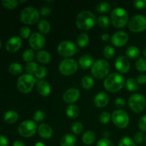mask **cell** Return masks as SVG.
I'll list each match as a JSON object with an SVG mask.
<instances>
[{"label": "cell", "instance_id": "6da1fadb", "mask_svg": "<svg viewBox=\"0 0 146 146\" xmlns=\"http://www.w3.org/2000/svg\"><path fill=\"white\" fill-rule=\"evenodd\" d=\"M125 84V78L119 73H112L109 74L104 82L105 89L111 93H116L121 91Z\"/></svg>", "mask_w": 146, "mask_h": 146}, {"label": "cell", "instance_id": "7a4b0ae2", "mask_svg": "<svg viewBox=\"0 0 146 146\" xmlns=\"http://www.w3.org/2000/svg\"><path fill=\"white\" fill-rule=\"evenodd\" d=\"M97 23V18L95 14L88 10L81 11L76 19V24L81 31H88L92 29Z\"/></svg>", "mask_w": 146, "mask_h": 146}, {"label": "cell", "instance_id": "3957f363", "mask_svg": "<svg viewBox=\"0 0 146 146\" xmlns=\"http://www.w3.org/2000/svg\"><path fill=\"white\" fill-rule=\"evenodd\" d=\"M111 21L115 28H123L128 23V14L121 7H116L111 14Z\"/></svg>", "mask_w": 146, "mask_h": 146}, {"label": "cell", "instance_id": "277c9868", "mask_svg": "<svg viewBox=\"0 0 146 146\" xmlns=\"http://www.w3.org/2000/svg\"><path fill=\"white\" fill-rule=\"evenodd\" d=\"M110 64L105 59H98L91 66V74L97 79H102L108 76Z\"/></svg>", "mask_w": 146, "mask_h": 146}, {"label": "cell", "instance_id": "5b68a950", "mask_svg": "<svg viewBox=\"0 0 146 146\" xmlns=\"http://www.w3.org/2000/svg\"><path fill=\"white\" fill-rule=\"evenodd\" d=\"M36 80L34 76L29 74L21 75L17 81V88L22 94H28L34 88Z\"/></svg>", "mask_w": 146, "mask_h": 146}, {"label": "cell", "instance_id": "8992f818", "mask_svg": "<svg viewBox=\"0 0 146 146\" xmlns=\"http://www.w3.org/2000/svg\"><path fill=\"white\" fill-rule=\"evenodd\" d=\"M128 106L133 112L140 113L144 111L146 106L145 97L141 94H133L128 98Z\"/></svg>", "mask_w": 146, "mask_h": 146}, {"label": "cell", "instance_id": "52a82bcc", "mask_svg": "<svg viewBox=\"0 0 146 146\" xmlns=\"http://www.w3.org/2000/svg\"><path fill=\"white\" fill-rule=\"evenodd\" d=\"M39 12L32 7H26L20 14V19L25 24H34L39 19Z\"/></svg>", "mask_w": 146, "mask_h": 146}, {"label": "cell", "instance_id": "ba28073f", "mask_svg": "<svg viewBox=\"0 0 146 146\" xmlns=\"http://www.w3.org/2000/svg\"><path fill=\"white\" fill-rule=\"evenodd\" d=\"M128 29L135 33L143 32L146 29V17L141 14L133 16L128 21Z\"/></svg>", "mask_w": 146, "mask_h": 146}, {"label": "cell", "instance_id": "9c48e42d", "mask_svg": "<svg viewBox=\"0 0 146 146\" xmlns=\"http://www.w3.org/2000/svg\"><path fill=\"white\" fill-rule=\"evenodd\" d=\"M78 68V64L73 58H65L62 60L58 66L59 72L63 76H68L76 72Z\"/></svg>", "mask_w": 146, "mask_h": 146}, {"label": "cell", "instance_id": "30bf717a", "mask_svg": "<svg viewBox=\"0 0 146 146\" xmlns=\"http://www.w3.org/2000/svg\"><path fill=\"white\" fill-rule=\"evenodd\" d=\"M111 120L114 125L121 129L125 128L129 124V115L125 111L121 109L115 110L111 114Z\"/></svg>", "mask_w": 146, "mask_h": 146}, {"label": "cell", "instance_id": "8fae6325", "mask_svg": "<svg viewBox=\"0 0 146 146\" xmlns=\"http://www.w3.org/2000/svg\"><path fill=\"white\" fill-rule=\"evenodd\" d=\"M78 51V48L74 42L70 41H63L57 47V52L61 56L68 58L75 55Z\"/></svg>", "mask_w": 146, "mask_h": 146}, {"label": "cell", "instance_id": "7c38bea8", "mask_svg": "<svg viewBox=\"0 0 146 146\" xmlns=\"http://www.w3.org/2000/svg\"><path fill=\"white\" fill-rule=\"evenodd\" d=\"M37 125L34 121L26 120L23 121L18 128V132L24 138H31L36 133Z\"/></svg>", "mask_w": 146, "mask_h": 146}, {"label": "cell", "instance_id": "4fadbf2b", "mask_svg": "<svg viewBox=\"0 0 146 146\" xmlns=\"http://www.w3.org/2000/svg\"><path fill=\"white\" fill-rule=\"evenodd\" d=\"M129 36L128 33L124 31H117L111 38V44L116 47H123L128 43Z\"/></svg>", "mask_w": 146, "mask_h": 146}, {"label": "cell", "instance_id": "5bb4252c", "mask_svg": "<svg viewBox=\"0 0 146 146\" xmlns=\"http://www.w3.org/2000/svg\"><path fill=\"white\" fill-rule=\"evenodd\" d=\"M29 45L33 50H40L46 44L45 37L43 34L38 32H34L29 37Z\"/></svg>", "mask_w": 146, "mask_h": 146}, {"label": "cell", "instance_id": "9a60e30c", "mask_svg": "<svg viewBox=\"0 0 146 146\" xmlns=\"http://www.w3.org/2000/svg\"><path fill=\"white\" fill-rule=\"evenodd\" d=\"M115 67L119 74H125L131 69V63L125 56H118L115 61Z\"/></svg>", "mask_w": 146, "mask_h": 146}, {"label": "cell", "instance_id": "2e32d148", "mask_svg": "<svg viewBox=\"0 0 146 146\" xmlns=\"http://www.w3.org/2000/svg\"><path fill=\"white\" fill-rule=\"evenodd\" d=\"M80 91L78 88H71L65 91V92L63 94V100L65 103L68 104H72L73 103H75L79 99Z\"/></svg>", "mask_w": 146, "mask_h": 146}, {"label": "cell", "instance_id": "e0dca14e", "mask_svg": "<svg viewBox=\"0 0 146 146\" xmlns=\"http://www.w3.org/2000/svg\"><path fill=\"white\" fill-rule=\"evenodd\" d=\"M22 45V40L19 36H13L7 41L6 49L10 53L17 52Z\"/></svg>", "mask_w": 146, "mask_h": 146}, {"label": "cell", "instance_id": "ac0fdd59", "mask_svg": "<svg viewBox=\"0 0 146 146\" xmlns=\"http://www.w3.org/2000/svg\"><path fill=\"white\" fill-rule=\"evenodd\" d=\"M109 103V96L105 92H100L95 96L94 104L97 108H104Z\"/></svg>", "mask_w": 146, "mask_h": 146}, {"label": "cell", "instance_id": "d6986e66", "mask_svg": "<svg viewBox=\"0 0 146 146\" xmlns=\"http://www.w3.org/2000/svg\"><path fill=\"white\" fill-rule=\"evenodd\" d=\"M36 89L38 94L44 97L48 96L51 91L49 84L44 80H38L36 81Z\"/></svg>", "mask_w": 146, "mask_h": 146}, {"label": "cell", "instance_id": "ffe728a7", "mask_svg": "<svg viewBox=\"0 0 146 146\" xmlns=\"http://www.w3.org/2000/svg\"><path fill=\"white\" fill-rule=\"evenodd\" d=\"M37 131L40 136L44 139H50L53 135V129L48 124L42 123L38 127Z\"/></svg>", "mask_w": 146, "mask_h": 146}, {"label": "cell", "instance_id": "44dd1931", "mask_svg": "<svg viewBox=\"0 0 146 146\" xmlns=\"http://www.w3.org/2000/svg\"><path fill=\"white\" fill-rule=\"evenodd\" d=\"M94 63V58L91 55L85 54L80 57L78 64L81 66V68H84V69H88L90 67L92 66Z\"/></svg>", "mask_w": 146, "mask_h": 146}, {"label": "cell", "instance_id": "7402d4cb", "mask_svg": "<svg viewBox=\"0 0 146 146\" xmlns=\"http://www.w3.org/2000/svg\"><path fill=\"white\" fill-rule=\"evenodd\" d=\"M36 58L38 62L43 64H47L51 61V54L46 50H41V51H38Z\"/></svg>", "mask_w": 146, "mask_h": 146}, {"label": "cell", "instance_id": "603a6c76", "mask_svg": "<svg viewBox=\"0 0 146 146\" xmlns=\"http://www.w3.org/2000/svg\"><path fill=\"white\" fill-rule=\"evenodd\" d=\"M76 143V138L74 134L68 133L62 137L60 141L61 146H75Z\"/></svg>", "mask_w": 146, "mask_h": 146}, {"label": "cell", "instance_id": "cb8c5ba5", "mask_svg": "<svg viewBox=\"0 0 146 146\" xmlns=\"http://www.w3.org/2000/svg\"><path fill=\"white\" fill-rule=\"evenodd\" d=\"M125 55L130 59H136L139 58L141 55V51L139 48L135 46H131L125 51Z\"/></svg>", "mask_w": 146, "mask_h": 146}, {"label": "cell", "instance_id": "d4e9b609", "mask_svg": "<svg viewBox=\"0 0 146 146\" xmlns=\"http://www.w3.org/2000/svg\"><path fill=\"white\" fill-rule=\"evenodd\" d=\"M19 119V115L17 112L14 111H8L5 113L4 115V120L7 123H15Z\"/></svg>", "mask_w": 146, "mask_h": 146}, {"label": "cell", "instance_id": "484cf974", "mask_svg": "<svg viewBox=\"0 0 146 146\" xmlns=\"http://www.w3.org/2000/svg\"><path fill=\"white\" fill-rule=\"evenodd\" d=\"M96 135L92 131H87L84 133L82 137L83 143L86 145H92L96 141Z\"/></svg>", "mask_w": 146, "mask_h": 146}, {"label": "cell", "instance_id": "4316f807", "mask_svg": "<svg viewBox=\"0 0 146 146\" xmlns=\"http://www.w3.org/2000/svg\"><path fill=\"white\" fill-rule=\"evenodd\" d=\"M66 113L67 116L69 117L70 118L74 119V118H78L80 113L79 108L74 104H70L68 106H67Z\"/></svg>", "mask_w": 146, "mask_h": 146}, {"label": "cell", "instance_id": "83f0119b", "mask_svg": "<svg viewBox=\"0 0 146 146\" xmlns=\"http://www.w3.org/2000/svg\"><path fill=\"white\" fill-rule=\"evenodd\" d=\"M51 24L46 19H42L38 22V29L41 34H47L51 31Z\"/></svg>", "mask_w": 146, "mask_h": 146}, {"label": "cell", "instance_id": "f1b7e54d", "mask_svg": "<svg viewBox=\"0 0 146 146\" xmlns=\"http://www.w3.org/2000/svg\"><path fill=\"white\" fill-rule=\"evenodd\" d=\"M77 45L80 48H84L89 43V36L86 33H81L76 38Z\"/></svg>", "mask_w": 146, "mask_h": 146}, {"label": "cell", "instance_id": "f546056e", "mask_svg": "<svg viewBox=\"0 0 146 146\" xmlns=\"http://www.w3.org/2000/svg\"><path fill=\"white\" fill-rule=\"evenodd\" d=\"M96 9L98 13L106 14L111 10V5L107 1H101L96 4Z\"/></svg>", "mask_w": 146, "mask_h": 146}, {"label": "cell", "instance_id": "4dcf8cb0", "mask_svg": "<svg viewBox=\"0 0 146 146\" xmlns=\"http://www.w3.org/2000/svg\"><path fill=\"white\" fill-rule=\"evenodd\" d=\"M125 87H126V89L128 91H131V92H133V91H137L138 89L139 84L135 78H128L125 81Z\"/></svg>", "mask_w": 146, "mask_h": 146}, {"label": "cell", "instance_id": "1f68e13d", "mask_svg": "<svg viewBox=\"0 0 146 146\" xmlns=\"http://www.w3.org/2000/svg\"><path fill=\"white\" fill-rule=\"evenodd\" d=\"M8 70L9 72L11 75L17 76L19 75L20 74H21V72H22L23 71V68L22 66L20 64H19V63L17 62H14L9 66Z\"/></svg>", "mask_w": 146, "mask_h": 146}, {"label": "cell", "instance_id": "d6a6232c", "mask_svg": "<svg viewBox=\"0 0 146 146\" xmlns=\"http://www.w3.org/2000/svg\"><path fill=\"white\" fill-rule=\"evenodd\" d=\"M94 85V80L90 76H85L81 79V86L86 90L91 89Z\"/></svg>", "mask_w": 146, "mask_h": 146}, {"label": "cell", "instance_id": "836d02e7", "mask_svg": "<svg viewBox=\"0 0 146 146\" xmlns=\"http://www.w3.org/2000/svg\"><path fill=\"white\" fill-rule=\"evenodd\" d=\"M97 23L100 27L104 29H107L110 27L111 21L108 17L105 15H101L97 18Z\"/></svg>", "mask_w": 146, "mask_h": 146}, {"label": "cell", "instance_id": "e575fe53", "mask_svg": "<svg viewBox=\"0 0 146 146\" xmlns=\"http://www.w3.org/2000/svg\"><path fill=\"white\" fill-rule=\"evenodd\" d=\"M103 55L106 59H111L115 55V49L111 45H107L104 47Z\"/></svg>", "mask_w": 146, "mask_h": 146}, {"label": "cell", "instance_id": "d590c367", "mask_svg": "<svg viewBox=\"0 0 146 146\" xmlns=\"http://www.w3.org/2000/svg\"><path fill=\"white\" fill-rule=\"evenodd\" d=\"M34 57H35V54H34V51L33 49H27L23 52V60L25 62H27V64L30 62H32Z\"/></svg>", "mask_w": 146, "mask_h": 146}, {"label": "cell", "instance_id": "8d00e7d4", "mask_svg": "<svg viewBox=\"0 0 146 146\" xmlns=\"http://www.w3.org/2000/svg\"><path fill=\"white\" fill-rule=\"evenodd\" d=\"M47 74H48L47 68L45 66H40L38 67L34 75H35L36 78L38 80H43V78L46 76Z\"/></svg>", "mask_w": 146, "mask_h": 146}, {"label": "cell", "instance_id": "74e56055", "mask_svg": "<svg viewBox=\"0 0 146 146\" xmlns=\"http://www.w3.org/2000/svg\"><path fill=\"white\" fill-rule=\"evenodd\" d=\"M135 68L140 72L146 71V58H140L137 60L135 63Z\"/></svg>", "mask_w": 146, "mask_h": 146}, {"label": "cell", "instance_id": "f35d334b", "mask_svg": "<svg viewBox=\"0 0 146 146\" xmlns=\"http://www.w3.org/2000/svg\"><path fill=\"white\" fill-rule=\"evenodd\" d=\"M83 130H84V125L80 121H76V122L74 123L71 126V131L76 135H79L82 133Z\"/></svg>", "mask_w": 146, "mask_h": 146}, {"label": "cell", "instance_id": "ab89813d", "mask_svg": "<svg viewBox=\"0 0 146 146\" xmlns=\"http://www.w3.org/2000/svg\"><path fill=\"white\" fill-rule=\"evenodd\" d=\"M38 64H37L36 62L32 61V62L28 63V64L26 65L25 70L29 74H31V75H32V74H35V72L36 71L37 68H38Z\"/></svg>", "mask_w": 146, "mask_h": 146}, {"label": "cell", "instance_id": "60d3db41", "mask_svg": "<svg viewBox=\"0 0 146 146\" xmlns=\"http://www.w3.org/2000/svg\"><path fill=\"white\" fill-rule=\"evenodd\" d=\"M2 4L5 8L13 9L18 6L19 1L17 0H3Z\"/></svg>", "mask_w": 146, "mask_h": 146}, {"label": "cell", "instance_id": "b9f144b4", "mask_svg": "<svg viewBox=\"0 0 146 146\" xmlns=\"http://www.w3.org/2000/svg\"><path fill=\"white\" fill-rule=\"evenodd\" d=\"M118 146H136L135 142L128 136H125L121 138Z\"/></svg>", "mask_w": 146, "mask_h": 146}, {"label": "cell", "instance_id": "7bdbcfd3", "mask_svg": "<svg viewBox=\"0 0 146 146\" xmlns=\"http://www.w3.org/2000/svg\"><path fill=\"white\" fill-rule=\"evenodd\" d=\"M111 119V115L110 113L104 111L102 112L99 115V121L102 124H106L109 123Z\"/></svg>", "mask_w": 146, "mask_h": 146}, {"label": "cell", "instance_id": "ee69618b", "mask_svg": "<svg viewBox=\"0 0 146 146\" xmlns=\"http://www.w3.org/2000/svg\"><path fill=\"white\" fill-rule=\"evenodd\" d=\"M19 34L21 38H27L31 36V29L28 27H22L19 31Z\"/></svg>", "mask_w": 146, "mask_h": 146}, {"label": "cell", "instance_id": "f6af8a7d", "mask_svg": "<svg viewBox=\"0 0 146 146\" xmlns=\"http://www.w3.org/2000/svg\"><path fill=\"white\" fill-rule=\"evenodd\" d=\"M45 117V113H44V111H40L39 110V111H36L35 113L34 114L33 118H34V121H36V122H41V121H44Z\"/></svg>", "mask_w": 146, "mask_h": 146}, {"label": "cell", "instance_id": "bcb514c9", "mask_svg": "<svg viewBox=\"0 0 146 146\" xmlns=\"http://www.w3.org/2000/svg\"><path fill=\"white\" fill-rule=\"evenodd\" d=\"M144 139H145V135L142 131H138L134 135L133 141L135 142V143L138 144L141 143L144 141Z\"/></svg>", "mask_w": 146, "mask_h": 146}, {"label": "cell", "instance_id": "7dc6e473", "mask_svg": "<svg viewBox=\"0 0 146 146\" xmlns=\"http://www.w3.org/2000/svg\"><path fill=\"white\" fill-rule=\"evenodd\" d=\"M96 146H115L111 141L108 139L107 138H101L98 141Z\"/></svg>", "mask_w": 146, "mask_h": 146}, {"label": "cell", "instance_id": "c3c4849f", "mask_svg": "<svg viewBox=\"0 0 146 146\" xmlns=\"http://www.w3.org/2000/svg\"><path fill=\"white\" fill-rule=\"evenodd\" d=\"M133 5L138 9H144L146 8V0H135L133 1Z\"/></svg>", "mask_w": 146, "mask_h": 146}, {"label": "cell", "instance_id": "681fc988", "mask_svg": "<svg viewBox=\"0 0 146 146\" xmlns=\"http://www.w3.org/2000/svg\"><path fill=\"white\" fill-rule=\"evenodd\" d=\"M138 126L142 132H146V115H143L139 120Z\"/></svg>", "mask_w": 146, "mask_h": 146}, {"label": "cell", "instance_id": "f907efd6", "mask_svg": "<svg viewBox=\"0 0 146 146\" xmlns=\"http://www.w3.org/2000/svg\"><path fill=\"white\" fill-rule=\"evenodd\" d=\"M39 14L43 17H48L51 14V9L48 6H44L40 9Z\"/></svg>", "mask_w": 146, "mask_h": 146}, {"label": "cell", "instance_id": "816d5d0a", "mask_svg": "<svg viewBox=\"0 0 146 146\" xmlns=\"http://www.w3.org/2000/svg\"><path fill=\"white\" fill-rule=\"evenodd\" d=\"M115 106L117 107V108H123V106H125V104H126V102H125V100L122 98H117L115 100Z\"/></svg>", "mask_w": 146, "mask_h": 146}, {"label": "cell", "instance_id": "f5cc1de1", "mask_svg": "<svg viewBox=\"0 0 146 146\" xmlns=\"http://www.w3.org/2000/svg\"><path fill=\"white\" fill-rule=\"evenodd\" d=\"M136 81L139 84H144L146 83V75L141 74L136 78Z\"/></svg>", "mask_w": 146, "mask_h": 146}, {"label": "cell", "instance_id": "db71d44e", "mask_svg": "<svg viewBox=\"0 0 146 146\" xmlns=\"http://www.w3.org/2000/svg\"><path fill=\"white\" fill-rule=\"evenodd\" d=\"M9 141L4 135H0V146H8Z\"/></svg>", "mask_w": 146, "mask_h": 146}, {"label": "cell", "instance_id": "11a10c76", "mask_svg": "<svg viewBox=\"0 0 146 146\" xmlns=\"http://www.w3.org/2000/svg\"><path fill=\"white\" fill-rule=\"evenodd\" d=\"M101 39H102V41H108L109 40H111V36H110V35L108 34H106V33H105V34H102L101 35Z\"/></svg>", "mask_w": 146, "mask_h": 146}, {"label": "cell", "instance_id": "9f6ffc18", "mask_svg": "<svg viewBox=\"0 0 146 146\" xmlns=\"http://www.w3.org/2000/svg\"><path fill=\"white\" fill-rule=\"evenodd\" d=\"M13 146H25V143L22 141L17 140V141H14V143H13Z\"/></svg>", "mask_w": 146, "mask_h": 146}, {"label": "cell", "instance_id": "6f0895ef", "mask_svg": "<svg viewBox=\"0 0 146 146\" xmlns=\"http://www.w3.org/2000/svg\"><path fill=\"white\" fill-rule=\"evenodd\" d=\"M34 146H45V145L41 142H37Z\"/></svg>", "mask_w": 146, "mask_h": 146}, {"label": "cell", "instance_id": "680465c9", "mask_svg": "<svg viewBox=\"0 0 146 146\" xmlns=\"http://www.w3.org/2000/svg\"><path fill=\"white\" fill-rule=\"evenodd\" d=\"M143 54L144 56L146 58V47L143 49Z\"/></svg>", "mask_w": 146, "mask_h": 146}, {"label": "cell", "instance_id": "91938a15", "mask_svg": "<svg viewBox=\"0 0 146 146\" xmlns=\"http://www.w3.org/2000/svg\"><path fill=\"white\" fill-rule=\"evenodd\" d=\"M27 1H19L20 3H24V2H26Z\"/></svg>", "mask_w": 146, "mask_h": 146}, {"label": "cell", "instance_id": "94428289", "mask_svg": "<svg viewBox=\"0 0 146 146\" xmlns=\"http://www.w3.org/2000/svg\"><path fill=\"white\" fill-rule=\"evenodd\" d=\"M1 39H0V48H1Z\"/></svg>", "mask_w": 146, "mask_h": 146}, {"label": "cell", "instance_id": "6125c7cd", "mask_svg": "<svg viewBox=\"0 0 146 146\" xmlns=\"http://www.w3.org/2000/svg\"><path fill=\"white\" fill-rule=\"evenodd\" d=\"M145 143H146V135H145Z\"/></svg>", "mask_w": 146, "mask_h": 146}]
</instances>
